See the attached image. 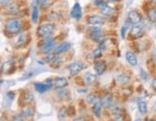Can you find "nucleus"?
I'll return each mask as SVG.
<instances>
[{
  "label": "nucleus",
  "instance_id": "obj_31",
  "mask_svg": "<svg viewBox=\"0 0 156 121\" xmlns=\"http://www.w3.org/2000/svg\"><path fill=\"white\" fill-rule=\"evenodd\" d=\"M57 56L55 55V53H52V54H47V56L45 57V62H51L54 59H55Z\"/></svg>",
  "mask_w": 156,
  "mask_h": 121
},
{
  "label": "nucleus",
  "instance_id": "obj_15",
  "mask_svg": "<svg viewBox=\"0 0 156 121\" xmlns=\"http://www.w3.org/2000/svg\"><path fill=\"white\" fill-rule=\"evenodd\" d=\"M94 68L97 72V74L98 75H102L105 71L106 69V65H105V62L104 61H99L97 62L95 65H94Z\"/></svg>",
  "mask_w": 156,
  "mask_h": 121
},
{
  "label": "nucleus",
  "instance_id": "obj_18",
  "mask_svg": "<svg viewBox=\"0 0 156 121\" xmlns=\"http://www.w3.org/2000/svg\"><path fill=\"white\" fill-rule=\"evenodd\" d=\"M113 13H114V8L107 6V5L104 7H102V9H101V14H104V16H106V17L111 16Z\"/></svg>",
  "mask_w": 156,
  "mask_h": 121
},
{
  "label": "nucleus",
  "instance_id": "obj_42",
  "mask_svg": "<svg viewBox=\"0 0 156 121\" xmlns=\"http://www.w3.org/2000/svg\"><path fill=\"white\" fill-rule=\"evenodd\" d=\"M0 121H6L4 118H0Z\"/></svg>",
  "mask_w": 156,
  "mask_h": 121
},
{
  "label": "nucleus",
  "instance_id": "obj_46",
  "mask_svg": "<svg viewBox=\"0 0 156 121\" xmlns=\"http://www.w3.org/2000/svg\"><path fill=\"white\" fill-rule=\"evenodd\" d=\"M149 121H153V120H149Z\"/></svg>",
  "mask_w": 156,
  "mask_h": 121
},
{
  "label": "nucleus",
  "instance_id": "obj_6",
  "mask_svg": "<svg viewBox=\"0 0 156 121\" xmlns=\"http://www.w3.org/2000/svg\"><path fill=\"white\" fill-rule=\"evenodd\" d=\"M130 37L133 38H139L144 35V29L139 25H134L130 30Z\"/></svg>",
  "mask_w": 156,
  "mask_h": 121
},
{
  "label": "nucleus",
  "instance_id": "obj_1",
  "mask_svg": "<svg viewBox=\"0 0 156 121\" xmlns=\"http://www.w3.org/2000/svg\"><path fill=\"white\" fill-rule=\"evenodd\" d=\"M5 31L11 35H16L21 31V22L18 19H10L5 24Z\"/></svg>",
  "mask_w": 156,
  "mask_h": 121
},
{
  "label": "nucleus",
  "instance_id": "obj_37",
  "mask_svg": "<svg viewBox=\"0 0 156 121\" xmlns=\"http://www.w3.org/2000/svg\"><path fill=\"white\" fill-rule=\"evenodd\" d=\"M48 1H49V0H37V2L38 4H40V5H44V4H46Z\"/></svg>",
  "mask_w": 156,
  "mask_h": 121
},
{
  "label": "nucleus",
  "instance_id": "obj_16",
  "mask_svg": "<svg viewBox=\"0 0 156 121\" xmlns=\"http://www.w3.org/2000/svg\"><path fill=\"white\" fill-rule=\"evenodd\" d=\"M125 58H126V61H128L129 65H133V66L137 65V58H136V56L132 52H126Z\"/></svg>",
  "mask_w": 156,
  "mask_h": 121
},
{
  "label": "nucleus",
  "instance_id": "obj_24",
  "mask_svg": "<svg viewBox=\"0 0 156 121\" xmlns=\"http://www.w3.org/2000/svg\"><path fill=\"white\" fill-rule=\"evenodd\" d=\"M34 113H35V110H34L33 108L27 107L22 110V115L24 117H31L34 115Z\"/></svg>",
  "mask_w": 156,
  "mask_h": 121
},
{
  "label": "nucleus",
  "instance_id": "obj_36",
  "mask_svg": "<svg viewBox=\"0 0 156 121\" xmlns=\"http://www.w3.org/2000/svg\"><path fill=\"white\" fill-rule=\"evenodd\" d=\"M141 75H142V78L144 80H147L148 79V75H147V73H146L144 70H141Z\"/></svg>",
  "mask_w": 156,
  "mask_h": 121
},
{
  "label": "nucleus",
  "instance_id": "obj_19",
  "mask_svg": "<svg viewBox=\"0 0 156 121\" xmlns=\"http://www.w3.org/2000/svg\"><path fill=\"white\" fill-rule=\"evenodd\" d=\"M96 79H97L96 75L90 73V72L89 73H86L84 75V81H85V83L87 85H91L92 83H94V82L96 81Z\"/></svg>",
  "mask_w": 156,
  "mask_h": 121
},
{
  "label": "nucleus",
  "instance_id": "obj_7",
  "mask_svg": "<svg viewBox=\"0 0 156 121\" xmlns=\"http://www.w3.org/2000/svg\"><path fill=\"white\" fill-rule=\"evenodd\" d=\"M89 33H90V37L93 41H100L101 38H102V31L100 28H97V27H92L89 28Z\"/></svg>",
  "mask_w": 156,
  "mask_h": 121
},
{
  "label": "nucleus",
  "instance_id": "obj_29",
  "mask_svg": "<svg viewBox=\"0 0 156 121\" xmlns=\"http://www.w3.org/2000/svg\"><path fill=\"white\" fill-rule=\"evenodd\" d=\"M101 57H102V48L99 47L93 51V58L94 59H99Z\"/></svg>",
  "mask_w": 156,
  "mask_h": 121
},
{
  "label": "nucleus",
  "instance_id": "obj_23",
  "mask_svg": "<svg viewBox=\"0 0 156 121\" xmlns=\"http://www.w3.org/2000/svg\"><path fill=\"white\" fill-rule=\"evenodd\" d=\"M138 109H139V112L141 113L145 114L146 113L148 112V106H147V103L145 102V101H139L138 103Z\"/></svg>",
  "mask_w": 156,
  "mask_h": 121
},
{
  "label": "nucleus",
  "instance_id": "obj_27",
  "mask_svg": "<svg viewBox=\"0 0 156 121\" xmlns=\"http://www.w3.org/2000/svg\"><path fill=\"white\" fill-rule=\"evenodd\" d=\"M148 17L149 18V20H152L153 22L156 21V9H152L148 12Z\"/></svg>",
  "mask_w": 156,
  "mask_h": 121
},
{
  "label": "nucleus",
  "instance_id": "obj_12",
  "mask_svg": "<svg viewBox=\"0 0 156 121\" xmlns=\"http://www.w3.org/2000/svg\"><path fill=\"white\" fill-rule=\"evenodd\" d=\"M71 17L73 18H81V7L79 3H76L74 6H73L71 10Z\"/></svg>",
  "mask_w": 156,
  "mask_h": 121
},
{
  "label": "nucleus",
  "instance_id": "obj_9",
  "mask_svg": "<svg viewBox=\"0 0 156 121\" xmlns=\"http://www.w3.org/2000/svg\"><path fill=\"white\" fill-rule=\"evenodd\" d=\"M35 89L37 92L44 93L47 90L52 89V84H45V83H35Z\"/></svg>",
  "mask_w": 156,
  "mask_h": 121
},
{
  "label": "nucleus",
  "instance_id": "obj_3",
  "mask_svg": "<svg viewBox=\"0 0 156 121\" xmlns=\"http://www.w3.org/2000/svg\"><path fill=\"white\" fill-rule=\"evenodd\" d=\"M55 40L51 37L44 38L42 41V45H41V51L45 54H49V53L55 48Z\"/></svg>",
  "mask_w": 156,
  "mask_h": 121
},
{
  "label": "nucleus",
  "instance_id": "obj_11",
  "mask_svg": "<svg viewBox=\"0 0 156 121\" xmlns=\"http://www.w3.org/2000/svg\"><path fill=\"white\" fill-rule=\"evenodd\" d=\"M70 47H71V44L69 42H62L61 44H60L56 48V50H55V52H54V53H55L56 56L60 55V54H62V53H64V52L69 50Z\"/></svg>",
  "mask_w": 156,
  "mask_h": 121
},
{
  "label": "nucleus",
  "instance_id": "obj_41",
  "mask_svg": "<svg viewBox=\"0 0 156 121\" xmlns=\"http://www.w3.org/2000/svg\"><path fill=\"white\" fill-rule=\"evenodd\" d=\"M110 1H113V2H118V1H120V0H110Z\"/></svg>",
  "mask_w": 156,
  "mask_h": 121
},
{
  "label": "nucleus",
  "instance_id": "obj_35",
  "mask_svg": "<svg viewBox=\"0 0 156 121\" xmlns=\"http://www.w3.org/2000/svg\"><path fill=\"white\" fill-rule=\"evenodd\" d=\"M10 3V0H0V6H7Z\"/></svg>",
  "mask_w": 156,
  "mask_h": 121
},
{
  "label": "nucleus",
  "instance_id": "obj_34",
  "mask_svg": "<svg viewBox=\"0 0 156 121\" xmlns=\"http://www.w3.org/2000/svg\"><path fill=\"white\" fill-rule=\"evenodd\" d=\"M126 29H128V25H125L122 28V30H121V35H122V38H125V32H126Z\"/></svg>",
  "mask_w": 156,
  "mask_h": 121
},
{
  "label": "nucleus",
  "instance_id": "obj_32",
  "mask_svg": "<svg viewBox=\"0 0 156 121\" xmlns=\"http://www.w3.org/2000/svg\"><path fill=\"white\" fill-rule=\"evenodd\" d=\"M94 4L97 5V6H99V7H104L106 6V2H104V0H95L94 1Z\"/></svg>",
  "mask_w": 156,
  "mask_h": 121
},
{
  "label": "nucleus",
  "instance_id": "obj_38",
  "mask_svg": "<svg viewBox=\"0 0 156 121\" xmlns=\"http://www.w3.org/2000/svg\"><path fill=\"white\" fill-rule=\"evenodd\" d=\"M152 88H153L154 89H156V79H154V80L152 81Z\"/></svg>",
  "mask_w": 156,
  "mask_h": 121
},
{
  "label": "nucleus",
  "instance_id": "obj_5",
  "mask_svg": "<svg viewBox=\"0 0 156 121\" xmlns=\"http://www.w3.org/2000/svg\"><path fill=\"white\" fill-rule=\"evenodd\" d=\"M128 21L130 23L134 24V25L140 23L141 20H142V17H141V14L137 11H130L128 13Z\"/></svg>",
  "mask_w": 156,
  "mask_h": 121
},
{
  "label": "nucleus",
  "instance_id": "obj_20",
  "mask_svg": "<svg viewBox=\"0 0 156 121\" xmlns=\"http://www.w3.org/2000/svg\"><path fill=\"white\" fill-rule=\"evenodd\" d=\"M102 104H103V106H104L105 108H110L112 104H113V100H112V97L109 95L105 96V97L102 100Z\"/></svg>",
  "mask_w": 156,
  "mask_h": 121
},
{
  "label": "nucleus",
  "instance_id": "obj_14",
  "mask_svg": "<svg viewBox=\"0 0 156 121\" xmlns=\"http://www.w3.org/2000/svg\"><path fill=\"white\" fill-rule=\"evenodd\" d=\"M21 101L24 105H29L34 101V95L31 91H25L21 96Z\"/></svg>",
  "mask_w": 156,
  "mask_h": 121
},
{
  "label": "nucleus",
  "instance_id": "obj_22",
  "mask_svg": "<svg viewBox=\"0 0 156 121\" xmlns=\"http://www.w3.org/2000/svg\"><path fill=\"white\" fill-rule=\"evenodd\" d=\"M38 19V8L36 5L33 6V11H32V21L33 23H37Z\"/></svg>",
  "mask_w": 156,
  "mask_h": 121
},
{
  "label": "nucleus",
  "instance_id": "obj_25",
  "mask_svg": "<svg viewBox=\"0 0 156 121\" xmlns=\"http://www.w3.org/2000/svg\"><path fill=\"white\" fill-rule=\"evenodd\" d=\"M26 41H27V35H26V34H22V35H20L17 38L16 45V46H21V45H23L24 43L26 42Z\"/></svg>",
  "mask_w": 156,
  "mask_h": 121
},
{
  "label": "nucleus",
  "instance_id": "obj_13",
  "mask_svg": "<svg viewBox=\"0 0 156 121\" xmlns=\"http://www.w3.org/2000/svg\"><path fill=\"white\" fill-rule=\"evenodd\" d=\"M54 86L56 89H63L64 86H66L68 85V81L64 77H60V78H57L55 81H54Z\"/></svg>",
  "mask_w": 156,
  "mask_h": 121
},
{
  "label": "nucleus",
  "instance_id": "obj_2",
  "mask_svg": "<svg viewBox=\"0 0 156 121\" xmlns=\"http://www.w3.org/2000/svg\"><path fill=\"white\" fill-rule=\"evenodd\" d=\"M55 31V25L52 23H47L40 25L37 29V35L40 38H47L50 37L53 32Z\"/></svg>",
  "mask_w": 156,
  "mask_h": 121
},
{
  "label": "nucleus",
  "instance_id": "obj_8",
  "mask_svg": "<svg viewBox=\"0 0 156 121\" xmlns=\"http://www.w3.org/2000/svg\"><path fill=\"white\" fill-rule=\"evenodd\" d=\"M13 69H14V62L13 61H7L2 65L1 71L5 74H9V73H11V72H13Z\"/></svg>",
  "mask_w": 156,
  "mask_h": 121
},
{
  "label": "nucleus",
  "instance_id": "obj_33",
  "mask_svg": "<svg viewBox=\"0 0 156 121\" xmlns=\"http://www.w3.org/2000/svg\"><path fill=\"white\" fill-rule=\"evenodd\" d=\"M13 121H24V116L21 114H17V115H14Z\"/></svg>",
  "mask_w": 156,
  "mask_h": 121
},
{
  "label": "nucleus",
  "instance_id": "obj_28",
  "mask_svg": "<svg viewBox=\"0 0 156 121\" xmlns=\"http://www.w3.org/2000/svg\"><path fill=\"white\" fill-rule=\"evenodd\" d=\"M129 81V78L125 75H120L118 77V82L121 84H126Z\"/></svg>",
  "mask_w": 156,
  "mask_h": 121
},
{
  "label": "nucleus",
  "instance_id": "obj_4",
  "mask_svg": "<svg viewBox=\"0 0 156 121\" xmlns=\"http://www.w3.org/2000/svg\"><path fill=\"white\" fill-rule=\"evenodd\" d=\"M84 65L82 64H81V62H75L69 66V73H70L71 76H75L77 74H79L80 72L84 69Z\"/></svg>",
  "mask_w": 156,
  "mask_h": 121
},
{
  "label": "nucleus",
  "instance_id": "obj_40",
  "mask_svg": "<svg viewBox=\"0 0 156 121\" xmlns=\"http://www.w3.org/2000/svg\"><path fill=\"white\" fill-rule=\"evenodd\" d=\"M153 64H154V65H156V55H155V56L153 57Z\"/></svg>",
  "mask_w": 156,
  "mask_h": 121
},
{
  "label": "nucleus",
  "instance_id": "obj_39",
  "mask_svg": "<svg viewBox=\"0 0 156 121\" xmlns=\"http://www.w3.org/2000/svg\"><path fill=\"white\" fill-rule=\"evenodd\" d=\"M74 121H85L84 118L82 117H79V118H76V119H74Z\"/></svg>",
  "mask_w": 156,
  "mask_h": 121
},
{
  "label": "nucleus",
  "instance_id": "obj_10",
  "mask_svg": "<svg viewBox=\"0 0 156 121\" xmlns=\"http://www.w3.org/2000/svg\"><path fill=\"white\" fill-rule=\"evenodd\" d=\"M87 22L91 24V25H100V24L104 23V19L103 17H101L100 16L93 14V16H90L87 18Z\"/></svg>",
  "mask_w": 156,
  "mask_h": 121
},
{
  "label": "nucleus",
  "instance_id": "obj_30",
  "mask_svg": "<svg viewBox=\"0 0 156 121\" xmlns=\"http://www.w3.org/2000/svg\"><path fill=\"white\" fill-rule=\"evenodd\" d=\"M87 102H88L89 104L97 103V102H98V98H96L95 95H89L88 97H87Z\"/></svg>",
  "mask_w": 156,
  "mask_h": 121
},
{
  "label": "nucleus",
  "instance_id": "obj_45",
  "mask_svg": "<svg viewBox=\"0 0 156 121\" xmlns=\"http://www.w3.org/2000/svg\"><path fill=\"white\" fill-rule=\"evenodd\" d=\"M153 2H154V3L156 4V0H153Z\"/></svg>",
  "mask_w": 156,
  "mask_h": 121
},
{
  "label": "nucleus",
  "instance_id": "obj_17",
  "mask_svg": "<svg viewBox=\"0 0 156 121\" xmlns=\"http://www.w3.org/2000/svg\"><path fill=\"white\" fill-rule=\"evenodd\" d=\"M102 107H103V104H102V102H100V101H98L97 103H95L93 109H92V110H93L94 114L96 115V116L100 117L101 116V112H102Z\"/></svg>",
  "mask_w": 156,
  "mask_h": 121
},
{
  "label": "nucleus",
  "instance_id": "obj_43",
  "mask_svg": "<svg viewBox=\"0 0 156 121\" xmlns=\"http://www.w3.org/2000/svg\"><path fill=\"white\" fill-rule=\"evenodd\" d=\"M135 121H142V120H141V119H140V118H138V119H136V120H135Z\"/></svg>",
  "mask_w": 156,
  "mask_h": 121
},
{
  "label": "nucleus",
  "instance_id": "obj_21",
  "mask_svg": "<svg viewBox=\"0 0 156 121\" xmlns=\"http://www.w3.org/2000/svg\"><path fill=\"white\" fill-rule=\"evenodd\" d=\"M6 10L9 12V13H12V14H14V13H16L18 11V5L16 3H9L7 5V7H6Z\"/></svg>",
  "mask_w": 156,
  "mask_h": 121
},
{
  "label": "nucleus",
  "instance_id": "obj_44",
  "mask_svg": "<svg viewBox=\"0 0 156 121\" xmlns=\"http://www.w3.org/2000/svg\"><path fill=\"white\" fill-rule=\"evenodd\" d=\"M1 84H2V81H1V80H0V85H1Z\"/></svg>",
  "mask_w": 156,
  "mask_h": 121
},
{
  "label": "nucleus",
  "instance_id": "obj_26",
  "mask_svg": "<svg viewBox=\"0 0 156 121\" xmlns=\"http://www.w3.org/2000/svg\"><path fill=\"white\" fill-rule=\"evenodd\" d=\"M61 64H62V59L61 58H55V59H54L52 62H51V65L53 66V67H60V65H61Z\"/></svg>",
  "mask_w": 156,
  "mask_h": 121
}]
</instances>
